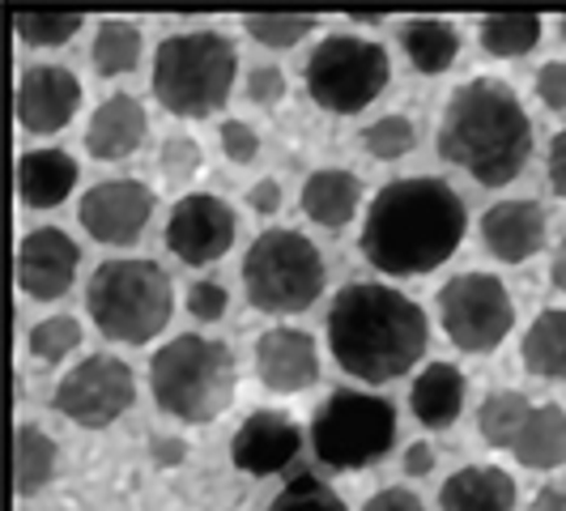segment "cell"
<instances>
[{
	"mask_svg": "<svg viewBox=\"0 0 566 511\" xmlns=\"http://www.w3.org/2000/svg\"><path fill=\"white\" fill-rule=\"evenodd\" d=\"M77 345H82V324H77L73 315H48V320H39L34 333H30V354H34L39 363H60V358H69Z\"/></svg>",
	"mask_w": 566,
	"mask_h": 511,
	"instance_id": "e575fe53",
	"label": "cell"
},
{
	"mask_svg": "<svg viewBox=\"0 0 566 511\" xmlns=\"http://www.w3.org/2000/svg\"><path fill=\"white\" fill-rule=\"evenodd\" d=\"M303 73H307V94L324 112L337 115L367 112L370 103L388 90V82H392L388 52L375 39H358V34H328V39H319Z\"/></svg>",
	"mask_w": 566,
	"mask_h": 511,
	"instance_id": "ba28073f",
	"label": "cell"
},
{
	"mask_svg": "<svg viewBox=\"0 0 566 511\" xmlns=\"http://www.w3.org/2000/svg\"><path fill=\"white\" fill-rule=\"evenodd\" d=\"M56 439L34 423H18L13 430V490L27 499V494H39L43 486L52 482L56 473Z\"/></svg>",
	"mask_w": 566,
	"mask_h": 511,
	"instance_id": "484cf974",
	"label": "cell"
},
{
	"mask_svg": "<svg viewBox=\"0 0 566 511\" xmlns=\"http://www.w3.org/2000/svg\"><path fill=\"white\" fill-rule=\"evenodd\" d=\"M439 154L482 188L511 184L533 154V124L520 94L503 77L455 85L439 119Z\"/></svg>",
	"mask_w": 566,
	"mask_h": 511,
	"instance_id": "3957f363",
	"label": "cell"
},
{
	"mask_svg": "<svg viewBox=\"0 0 566 511\" xmlns=\"http://www.w3.org/2000/svg\"><path fill=\"white\" fill-rule=\"evenodd\" d=\"M397 444V409L375 393H333L315 409L312 448L328 469H367Z\"/></svg>",
	"mask_w": 566,
	"mask_h": 511,
	"instance_id": "9c48e42d",
	"label": "cell"
},
{
	"mask_svg": "<svg viewBox=\"0 0 566 511\" xmlns=\"http://www.w3.org/2000/svg\"><path fill=\"white\" fill-rule=\"evenodd\" d=\"M533 511H566V486H545L537 494Z\"/></svg>",
	"mask_w": 566,
	"mask_h": 511,
	"instance_id": "bcb514c9",
	"label": "cell"
},
{
	"mask_svg": "<svg viewBox=\"0 0 566 511\" xmlns=\"http://www.w3.org/2000/svg\"><path fill=\"white\" fill-rule=\"evenodd\" d=\"M158 167H163V175H167L170 184H188L200 170V145L192 137H167Z\"/></svg>",
	"mask_w": 566,
	"mask_h": 511,
	"instance_id": "d590c367",
	"label": "cell"
},
{
	"mask_svg": "<svg viewBox=\"0 0 566 511\" xmlns=\"http://www.w3.org/2000/svg\"><path fill=\"white\" fill-rule=\"evenodd\" d=\"M520 358L528 375L541 379H566V307H545V312L528 324Z\"/></svg>",
	"mask_w": 566,
	"mask_h": 511,
	"instance_id": "4316f807",
	"label": "cell"
},
{
	"mask_svg": "<svg viewBox=\"0 0 566 511\" xmlns=\"http://www.w3.org/2000/svg\"><path fill=\"white\" fill-rule=\"evenodd\" d=\"M418 142V128H413V119H405L400 112L384 115V119H375L363 128V149H367L370 158H379V163H397L405 158L409 149Z\"/></svg>",
	"mask_w": 566,
	"mask_h": 511,
	"instance_id": "1f68e13d",
	"label": "cell"
},
{
	"mask_svg": "<svg viewBox=\"0 0 566 511\" xmlns=\"http://www.w3.org/2000/svg\"><path fill=\"white\" fill-rule=\"evenodd\" d=\"M133 397H137L133 367L112 358V354H94V358H82L60 379L52 405L69 423L85 426V430H103V426H112L115 418L128 414Z\"/></svg>",
	"mask_w": 566,
	"mask_h": 511,
	"instance_id": "8fae6325",
	"label": "cell"
},
{
	"mask_svg": "<svg viewBox=\"0 0 566 511\" xmlns=\"http://www.w3.org/2000/svg\"><path fill=\"white\" fill-rule=\"evenodd\" d=\"M234 243V209L222 197L188 192L175 200L167 222V248L184 264H213Z\"/></svg>",
	"mask_w": 566,
	"mask_h": 511,
	"instance_id": "4fadbf2b",
	"label": "cell"
},
{
	"mask_svg": "<svg viewBox=\"0 0 566 511\" xmlns=\"http://www.w3.org/2000/svg\"><path fill=\"white\" fill-rule=\"evenodd\" d=\"M443 511H515V482L499 465H464L439 490Z\"/></svg>",
	"mask_w": 566,
	"mask_h": 511,
	"instance_id": "ffe728a7",
	"label": "cell"
},
{
	"mask_svg": "<svg viewBox=\"0 0 566 511\" xmlns=\"http://www.w3.org/2000/svg\"><path fill=\"white\" fill-rule=\"evenodd\" d=\"M85 27L82 13H13V30L22 43H34V48H60L69 43L77 30Z\"/></svg>",
	"mask_w": 566,
	"mask_h": 511,
	"instance_id": "d6a6232c",
	"label": "cell"
},
{
	"mask_svg": "<svg viewBox=\"0 0 566 511\" xmlns=\"http://www.w3.org/2000/svg\"><path fill=\"white\" fill-rule=\"evenodd\" d=\"M358 205H363V179L354 170L324 167L307 175V184H303V213L315 227L340 230L345 222H354Z\"/></svg>",
	"mask_w": 566,
	"mask_h": 511,
	"instance_id": "44dd1931",
	"label": "cell"
},
{
	"mask_svg": "<svg viewBox=\"0 0 566 511\" xmlns=\"http://www.w3.org/2000/svg\"><path fill=\"white\" fill-rule=\"evenodd\" d=\"M478 39L490 56H528L541 43V18L537 13H485Z\"/></svg>",
	"mask_w": 566,
	"mask_h": 511,
	"instance_id": "f1b7e54d",
	"label": "cell"
},
{
	"mask_svg": "<svg viewBox=\"0 0 566 511\" xmlns=\"http://www.w3.org/2000/svg\"><path fill=\"white\" fill-rule=\"evenodd\" d=\"M324 282H328L324 255L298 230H264V234H255L243 255V290H248V303L255 312H307L324 294Z\"/></svg>",
	"mask_w": 566,
	"mask_h": 511,
	"instance_id": "52a82bcc",
	"label": "cell"
},
{
	"mask_svg": "<svg viewBox=\"0 0 566 511\" xmlns=\"http://www.w3.org/2000/svg\"><path fill=\"white\" fill-rule=\"evenodd\" d=\"M558 34H563V39H566V13H563V22H558Z\"/></svg>",
	"mask_w": 566,
	"mask_h": 511,
	"instance_id": "c3c4849f",
	"label": "cell"
},
{
	"mask_svg": "<svg viewBox=\"0 0 566 511\" xmlns=\"http://www.w3.org/2000/svg\"><path fill=\"white\" fill-rule=\"evenodd\" d=\"M269 511H345V499L328 482L298 473L282 486V494L269 503Z\"/></svg>",
	"mask_w": 566,
	"mask_h": 511,
	"instance_id": "836d02e7",
	"label": "cell"
},
{
	"mask_svg": "<svg viewBox=\"0 0 566 511\" xmlns=\"http://www.w3.org/2000/svg\"><path fill=\"white\" fill-rule=\"evenodd\" d=\"M537 98L554 112H566V60H545L537 69Z\"/></svg>",
	"mask_w": 566,
	"mask_h": 511,
	"instance_id": "ab89813d",
	"label": "cell"
},
{
	"mask_svg": "<svg viewBox=\"0 0 566 511\" xmlns=\"http://www.w3.org/2000/svg\"><path fill=\"white\" fill-rule=\"evenodd\" d=\"M77 264H82V252L64 230L39 227L30 230L18 248V285L30 299L52 303L60 294H69V285L77 278Z\"/></svg>",
	"mask_w": 566,
	"mask_h": 511,
	"instance_id": "2e32d148",
	"label": "cell"
},
{
	"mask_svg": "<svg viewBox=\"0 0 566 511\" xmlns=\"http://www.w3.org/2000/svg\"><path fill=\"white\" fill-rule=\"evenodd\" d=\"M511 456L524 469H558L566 465V409L563 405H533Z\"/></svg>",
	"mask_w": 566,
	"mask_h": 511,
	"instance_id": "cb8c5ba5",
	"label": "cell"
},
{
	"mask_svg": "<svg viewBox=\"0 0 566 511\" xmlns=\"http://www.w3.org/2000/svg\"><path fill=\"white\" fill-rule=\"evenodd\" d=\"M545 167H549V184H554V192L566 200V128L549 142V158H545Z\"/></svg>",
	"mask_w": 566,
	"mask_h": 511,
	"instance_id": "b9f144b4",
	"label": "cell"
},
{
	"mask_svg": "<svg viewBox=\"0 0 566 511\" xmlns=\"http://www.w3.org/2000/svg\"><path fill=\"white\" fill-rule=\"evenodd\" d=\"M145 133H149V119H145L142 103L133 94H112L98 112L90 115L85 149L98 163H124L145 145Z\"/></svg>",
	"mask_w": 566,
	"mask_h": 511,
	"instance_id": "d6986e66",
	"label": "cell"
},
{
	"mask_svg": "<svg viewBox=\"0 0 566 511\" xmlns=\"http://www.w3.org/2000/svg\"><path fill=\"white\" fill-rule=\"evenodd\" d=\"M248 98H252L255 107H273V103H282L285 98V73L277 64H260L248 73Z\"/></svg>",
	"mask_w": 566,
	"mask_h": 511,
	"instance_id": "f35d334b",
	"label": "cell"
},
{
	"mask_svg": "<svg viewBox=\"0 0 566 511\" xmlns=\"http://www.w3.org/2000/svg\"><path fill=\"white\" fill-rule=\"evenodd\" d=\"M400 465H405L409 478H426V473L434 469V448H430V444H409V452H405Z\"/></svg>",
	"mask_w": 566,
	"mask_h": 511,
	"instance_id": "ee69618b",
	"label": "cell"
},
{
	"mask_svg": "<svg viewBox=\"0 0 566 511\" xmlns=\"http://www.w3.org/2000/svg\"><path fill=\"white\" fill-rule=\"evenodd\" d=\"M154 456H158V465H184L188 448H184V439H167V435H158V439H154Z\"/></svg>",
	"mask_w": 566,
	"mask_h": 511,
	"instance_id": "f6af8a7d",
	"label": "cell"
},
{
	"mask_svg": "<svg viewBox=\"0 0 566 511\" xmlns=\"http://www.w3.org/2000/svg\"><path fill=\"white\" fill-rule=\"evenodd\" d=\"M227 303H230V294H227V285L222 282H192L188 285V312L197 315V320H205V324H213V320H222L227 315Z\"/></svg>",
	"mask_w": 566,
	"mask_h": 511,
	"instance_id": "8d00e7d4",
	"label": "cell"
},
{
	"mask_svg": "<svg viewBox=\"0 0 566 511\" xmlns=\"http://www.w3.org/2000/svg\"><path fill=\"white\" fill-rule=\"evenodd\" d=\"M400 48L409 64L434 77V73H448L460 52V30L452 22H439V18H418V22H405L400 27Z\"/></svg>",
	"mask_w": 566,
	"mask_h": 511,
	"instance_id": "d4e9b609",
	"label": "cell"
},
{
	"mask_svg": "<svg viewBox=\"0 0 566 511\" xmlns=\"http://www.w3.org/2000/svg\"><path fill=\"white\" fill-rule=\"evenodd\" d=\"M222 149H227L230 163L248 167V163H255V154H260V137H255L252 124H243V119H227V124H222Z\"/></svg>",
	"mask_w": 566,
	"mask_h": 511,
	"instance_id": "74e56055",
	"label": "cell"
},
{
	"mask_svg": "<svg viewBox=\"0 0 566 511\" xmlns=\"http://www.w3.org/2000/svg\"><path fill=\"white\" fill-rule=\"evenodd\" d=\"M363 511H426V508L413 490H405V486H384L379 494H370Z\"/></svg>",
	"mask_w": 566,
	"mask_h": 511,
	"instance_id": "60d3db41",
	"label": "cell"
},
{
	"mask_svg": "<svg viewBox=\"0 0 566 511\" xmlns=\"http://www.w3.org/2000/svg\"><path fill=\"white\" fill-rule=\"evenodd\" d=\"M464 375L452 363H426L413 379V393H409V405L418 414V423L426 426H452L464 409Z\"/></svg>",
	"mask_w": 566,
	"mask_h": 511,
	"instance_id": "603a6c76",
	"label": "cell"
},
{
	"mask_svg": "<svg viewBox=\"0 0 566 511\" xmlns=\"http://www.w3.org/2000/svg\"><path fill=\"white\" fill-rule=\"evenodd\" d=\"M469 209L452 184L409 175L384 184L363 222V255L388 278H422L464 243Z\"/></svg>",
	"mask_w": 566,
	"mask_h": 511,
	"instance_id": "6da1fadb",
	"label": "cell"
},
{
	"mask_svg": "<svg viewBox=\"0 0 566 511\" xmlns=\"http://www.w3.org/2000/svg\"><path fill=\"white\" fill-rule=\"evenodd\" d=\"M149 393L158 409L179 423H209L234 397V354L230 345L200 333L170 337L149 358Z\"/></svg>",
	"mask_w": 566,
	"mask_h": 511,
	"instance_id": "277c9868",
	"label": "cell"
},
{
	"mask_svg": "<svg viewBox=\"0 0 566 511\" xmlns=\"http://www.w3.org/2000/svg\"><path fill=\"white\" fill-rule=\"evenodd\" d=\"M549 282H554L566 294V239L558 243V252H554V264H549Z\"/></svg>",
	"mask_w": 566,
	"mask_h": 511,
	"instance_id": "7dc6e473",
	"label": "cell"
},
{
	"mask_svg": "<svg viewBox=\"0 0 566 511\" xmlns=\"http://www.w3.org/2000/svg\"><path fill=\"white\" fill-rule=\"evenodd\" d=\"M426 312L392 285L354 282L328 307V350L363 384H388L409 375L426 354Z\"/></svg>",
	"mask_w": 566,
	"mask_h": 511,
	"instance_id": "7a4b0ae2",
	"label": "cell"
},
{
	"mask_svg": "<svg viewBox=\"0 0 566 511\" xmlns=\"http://www.w3.org/2000/svg\"><path fill=\"white\" fill-rule=\"evenodd\" d=\"M77 218L90 239L107 248H128L142 239L154 218V192L142 179H103L82 197Z\"/></svg>",
	"mask_w": 566,
	"mask_h": 511,
	"instance_id": "7c38bea8",
	"label": "cell"
},
{
	"mask_svg": "<svg viewBox=\"0 0 566 511\" xmlns=\"http://www.w3.org/2000/svg\"><path fill=\"white\" fill-rule=\"evenodd\" d=\"M90 60H94V73L98 77H124L137 69L142 60V30L133 22H103L94 30V43H90Z\"/></svg>",
	"mask_w": 566,
	"mask_h": 511,
	"instance_id": "83f0119b",
	"label": "cell"
},
{
	"mask_svg": "<svg viewBox=\"0 0 566 511\" xmlns=\"http://www.w3.org/2000/svg\"><path fill=\"white\" fill-rule=\"evenodd\" d=\"M234 85V43L218 30L167 34L154 52V98L170 115H213Z\"/></svg>",
	"mask_w": 566,
	"mask_h": 511,
	"instance_id": "8992f818",
	"label": "cell"
},
{
	"mask_svg": "<svg viewBox=\"0 0 566 511\" xmlns=\"http://www.w3.org/2000/svg\"><path fill=\"white\" fill-rule=\"evenodd\" d=\"M528 414H533V405L524 393H511V388H499V393H490L482 400V409H478V430H482V439L490 448H515V439H520V430L528 423Z\"/></svg>",
	"mask_w": 566,
	"mask_h": 511,
	"instance_id": "f546056e",
	"label": "cell"
},
{
	"mask_svg": "<svg viewBox=\"0 0 566 511\" xmlns=\"http://www.w3.org/2000/svg\"><path fill=\"white\" fill-rule=\"evenodd\" d=\"M482 243L503 264H524L545 248V209L537 200H494L482 213Z\"/></svg>",
	"mask_w": 566,
	"mask_h": 511,
	"instance_id": "ac0fdd59",
	"label": "cell"
},
{
	"mask_svg": "<svg viewBox=\"0 0 566 511\" xmlns=\"http://www.w3.org/2000/svg\"><path fill=\"white\" fill-rule=\"evenodd\" d=\"M85 312L103 337L119 345H145L170 324L175 290L154 260H103L85 285Z\"/></svg>",
	"mask_w": 566,
	"mask_h": 511,
	"instance_id": "5b68a950",
	"label": "cell"
},
{
	"mask_svg": "<svg viewBox=\"0 0 566 511\" xmlns=\"http://www.w3.org/2000/svg\"><path fill=\"white\" fill-rule=\"evenodd\" d=\"M255 375L269 393H307L319 379V350L303 328H269L255 341Z\"/></svg>",
	"mask_w": 566,
	"mask_h": 511,
	"instance_id": "e0dca14e",
	"label": "cell"
},
{
	"mask_svg": "<svg viewBox=\"0 0 566 511\" xmlns=\"http://www.w3.org/2000/svg\"><path fill=\"white\" fill-rule=\"evenodd\" d=\"M77 184V163L48 145V149H30L18 158V197L27 200L30 209H56L60 200L73 192Z\"/></svg>",
	"mask_w": 566,
	"mask_h": 511,
	"instance_id": "7402d4cb",
	"label": "cell"
},
{
	"mask_svg": "<svg viewBox=\"0 0 566 511\" xmlns=\"http://www.w3.org/2000/svg\"><path fill=\"white\" fill-rule=\"evenodd\" d=\"M303 448V430L282 409H255L243 418V426L230 439V460L234 469L252 473V478H273Z\"/></svg>",
	"mask_w": 566,
	"mask_h": 511,
	"instance_id": "5bb4252c",
	"label": "cell"
},
{
	"mask_svg": "<svg viewBox=\"0 0 566 511\" xmlns=\"http://www.w3.org/2000/svg\"><path fill=\"white\" fill-rule=\"evenodd\" d=\"M18 124L27 133H60L82 107V82L64 64H34L18 77Z\"/></svg>",
	"mask_w": 566,
	"mask_h": 511,
	"instance_id": "9a60e30c",
	"label": "cell"
},
{
	"mask_svg": "<svg viewBox=\"0 0 566 511\" xmlns=\"http://www.w3.org/2000/svg\"><path fill=\"white\" fill-rule=\"evenodd\" d=\"M243 30L252 34L255 43H264L273 52H285V48H298L312 34L315 18H303V13H248Z\"/></svg>",
	"mask_w": 566,
	"mask_h": 511,
	"instance_id": "4dcf8cb0",
	"label": "cell"
},
{
	"mask_svg": "<svg viewBox=\"0 0 566 511\" xmlns=\"http://www.w3.org/2000/svg\"><path fill=\"white\" fill-rule=\"evenodd\" d=\"M248 200H252L255 213H277L282 209V184L277 179H260V184H252Z\"/></svg>",
	"mask_w": 566,
	"mask_h": 511,
	"instance_id": "7bdbcfd3",
	"label": "cell"
},
{
	"mask_svg": "<svg viewBox=\"0 0 566 511\" xmlns=\"http://www.w3.org/2000/svg\"><path fill=\"white\" fill-rule=\"evenodd\" d=\"M439 320L455 350L490 354L507 341L515 324V303L494 273H460L439 290Z\"/></svg>",
	"mask_w": 566,
	"mask_h": 511,
	"instance_id": "30bf717a",
	"label": "cell"
}]
</instances>
